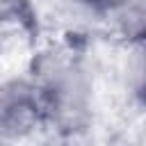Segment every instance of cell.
Here are the masks:
<instances>
[{
  "label": "cell",
  "mask_w": 146,
  "mask_h": 146,
  "mask_svg": "<svg viewBox=\"0 0 146 146\" xmlns=\"http://www.w3.org/2000/svg\"><path fill=\"white\" fill-rule=\"evenodd\" d=\"M39 96L25 82H9L0 89V135L18 137L39 119Z\"/></svg>",
  "instance_id": "6da1fadb"
},
{
  "label": "cell",
  "mask_w": 146,
  "mask_h": 146,
  "mask_svg": "<svg viewBox=\"0 0 146 146\" xmlns=\"http://www.w3.org/2000/svg\"><path fill=\"white\" fill-rule=\"evenodd\" d=\"M30 9V0H0V21H18Z\"/></svg>",
  "instance_id": "7a4b0ae2"
},
{
  "label": "cell",
  "mask_w": 146,
  "mask_h": 146,
  "mask_svg": "<svg viewBox=\"0 0 146 146\" xmlns=\"http://www.w3.org/2000/svg\"><path fill=\"white\" fill-rule=\"evenodd\" d=\"M87 5H91V7H96V9H114V7H119L123 0H84Z\"/></svg>",
  "instance_id": "3957f363"
}]
</instances>
